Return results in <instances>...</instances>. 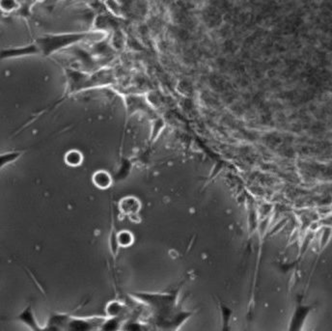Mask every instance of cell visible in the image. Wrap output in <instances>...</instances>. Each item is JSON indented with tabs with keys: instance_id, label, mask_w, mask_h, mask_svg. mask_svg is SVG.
I'll use <instances>...</instances> for the list:
<instances>
[{
	"instance_id": "1",
	"label": "cell",
	"mask_w": 332,
	"mask_h": 331,
	"mask_svg": "<svg viewBox=\"0 0 332 331\" xmlns=\"http://www.w3.org/2000/svg\"><path fill=\"white\" fill-rule=\"evenodd\" d=\"M179 292L164 294L138 293L133 295L151 310L157 325H165L166 328H177L191 316L190 312L181 310L178 303Z\"/></svg>"
},
{
	"instance_id": "2",
	"label": "cell",
	"mask_w": 332,
	"mask_h": 331,
	"mask_svg": "<svg viewBox=\"0 0 332 331\" xmlns=\"http://www.w3.org/2000/svg\"><path fill=\"white\" fill-rule=\"evenodd\" d=\"M18 320H20L24 325L28 326L30 329L33 330H40L41 327L36 319L35 316L33 314V310L31 305L27 306L24 311L18 316Z\"/></svg>"
},
{
	"instance_id": "3",
	"label": "cell",
	"mask_w": 332,
	"mask_h": 331,
	"mask_svg": "<svg viewBox=\"0 0 332 331\" xmlns=\"http://www.w3.org/2000/svg\"><path fill=\"white\" fill-rule=\"evenodd\" d=\"M111 177L106 171H98L93 176V183L99 189H107L111 185Z\"/></svg>"
},
{
	"instance_id": "4",
	"label": "cell",
	"mask_w": 332,
	"mask_h": 331,
	"mask_svg": "<svg viewBox=\"0 0 332 331\" xmlns=\"http://www.w3.org/2000/svg\"><path fill=\"white\" fill-rule=\"evenodd\" d=\"M124 306L118 301H111L107 306V318H118Z\"/></svg>"
},
{
	"instance_id": "5",
	"label": "cell",
	"mask_w": 332,
	"mask_h": 331,
	"mask_svg": "<svg viewBox=\"0 0 332 331\" xmlns=\"http://www.w3.org/2000/svg\"><path fill=\"white\" fill-rule=\"evenodd\" d=\"M116 236H117V243L123 247L130 246L133 241V236L129 231H121Z\"/></svg>"
},
{
	"instance_id": "6",
	"label": "cell",
	"mask_w": 332,
	"mask_h": 331,
	"mask_svg": "<svg viewBox=\"0 0 332 331\" xmlns=\"http://www.w3.org/2000/svg\"><path fill=\"white\" fill-rule=\"evenodd\" d=\"M81 161H82V155L77 151H71L66 154V162L69 166H79Z\"/></svg>"
},
{
	"instance_id": "7",
	"label": "cell",
	"mask_w": 332,
	"mask_h": 331,
	"mask_svg": "<svg viewBox=\"0 0 332 331\" xmlns=\"http://www.w3.org/2000/svg\"><path fill=\"white\" fill-rule=\"evenodd\" d=\"M8 155V157H7V160H4V161H2L1 162V166L3 167L4 166V164L5 163H10V162H12V161H14L15 159H17L20 155H21V153H19V152H14V153H9V154H7ZM6 155V154H5Z\"/></svg>"
}]
</instances>
